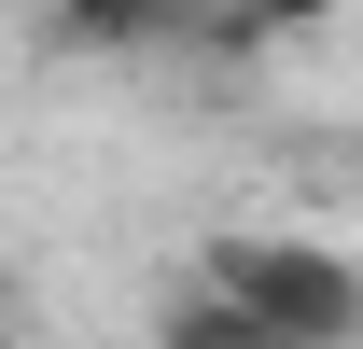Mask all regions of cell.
Returning <instances> with one entry per match:
<instances>
[{
  "mask_svg": "<svg viewBox=\"0 0 363 349\" xmlns=\"http://www.w3.org/2000/svg\"><path fill=\"white\" fill-rule=\"evenodd\" d=\"M154 349H279V336H266V321H238L224 294H182V307H168V336H154Z\"/></svg>",
  "mask_w": 363,
  "mask_h": 349,
  "instance_id": "3957f363",
  "label": "cell"
},
{
  "mask_svg": "<svg viewBox=\"0 0 363 349\" xmlns=\"http://www.w3.org/2000/svg\"><path fill=\"white\" fill-rule=\"evenodd\" d=\"M43 28H56L70 56H154V43L182 28V0H43Z\"/></svg>",
  "mask_w": 363,
  "mask_h": 349,
  "instance_id": "7a4b0ae2",
  "label": "cell"
},
{
  "mask_svg": "<svg viewBox=\"0 0 363 349\" xmlns=\"http://www.w3.org/2000/svg\"><path fill=\"white\" fill-rule=\"evenodd\" d=\"M196 294H224L238 321H266L279 349H363V252L294 238V223H224L196 252Z\"/></svg>",
  "mask_w": 363,
  "mask_h": 349,
  "instance_id": "6da1fadb",
  "label": "cell"
},
{
  "mask_svg": "<svg viewBox=\"0 0 363 349\" xmlns=\"http://www.w3.org/2000/svg\"><path fill=\"white\" fill-rule=\"evenodd\" d=\"M0 336H14V265H0Z\"/></svg>",
  "mask_w": 363,
  "mask_h": 349,
  "instance_id": "5b68a950",
  "label": "cell"
},
{
  "mask_svg": "<svg viewBox=\"0 0 363 349\" xmlns=\"http://www.w3.org/2000/svg\"><path fill=\"white\" fill-rule=\"evenodd\" d=\"M252 43H294V28H335V0H238Z\"/></svg>",
  "mask_w": 363,
  "mask_h": 349,
  "instance_id": "277c9868",
  "label": "cell"
},
{
  "mask_svg": "<svg viewBox=\"0 0 363 349\" xmlns=\"http://www.w3.org/2000/svg\"><path fill=\"white\" fill-rule=\"evenodd\" d=\"M0 349H14V336H0Z\"/></svg>",
  "mask_w": 363,
  "mask_h": 349,
  "instance_id": "8992f818",
  "label": "cell"
}]
</instances>
